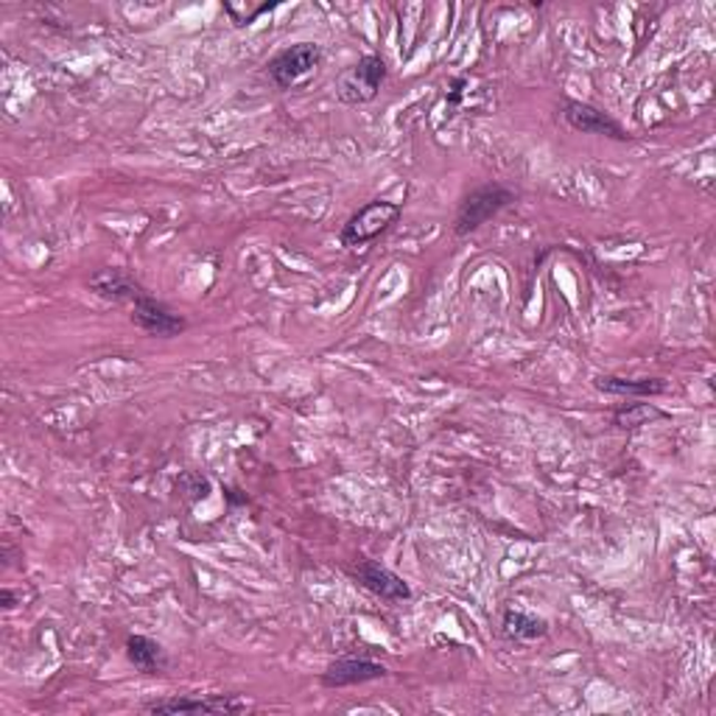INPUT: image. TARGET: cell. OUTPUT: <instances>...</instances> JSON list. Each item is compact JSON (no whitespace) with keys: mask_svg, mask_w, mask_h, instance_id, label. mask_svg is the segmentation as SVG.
<instances>
[{"mask_svg":"<svg viewBox=\"0 0 716 716\" xmlns=\"http://www.w3.org/2000/svg\"><path fill=\"white\" fill-rule=\"evenodd\" d=\"M516 202V194L510 188H504L501 183H484L479 188L470 190L462 202H459L457 218H453V233L470 235L475 229L488 224L490 218L499 216L504 207H510Z\"/></svg>","mask_w":716,"mask_h":716,"instance_id":"obj_1","label":"cell"},{"mask_svg":"<svg viewBox=\"0 0 716 716\" xmlns=\"http://www.w3.org/2000/svg\"><path fill=\"white\" fill-rule=\"evenodd\" d=\"M386 81V62L375 53L362 57L353 68L342 70L336 79V98L347 107H359V104H370L381 92Z\"/></svg>","mask_w":716,"mask_h":716,"instance_id":"obj_2","label":"cell"},{"mask_svg":"<svg viewBox=\"0 0 716 716\" xmlns=\"http://www.w3.org/2000/svg\"><path fill=\"white\" fill-rule=\"evenodd\" d=\"M403 207L401 202H390V199H375L370 205H364L362 210L353 213L350 222L342 227V244L344 247H364V244H373L375 238L386 233L392 224L401 218Z\"/></svg>","mask_w":716,"mask_h":716,"instance_id":"obj_3","label":"cell"},{"mask_svg":"<svg viewBox=\"0 0 716 716\" xmlns=\"http://www.w3.org/2000/svg\"><path fill=\"white\" fill-rule=\"evenodd\" d=\"M322 62V48L316 42H297V46H288L277 53L275 59H269L266 65V73L275 81L281 90H292L297 87L305 76L314 73Z\"/></svg>","mask_w":716,"mask_h":716,"instance_id":"obj_4","label":"cell"},{"mask_svg":"<svg viewBox=\"0 0 716 716\" xmlns=\"http://www.w3.org/2000/svg\"><path fill=\"white\" fill-rule=\"evenodd\" d=\"M562 118H566L568 127L582 135H602V138L614 140L632 138L616 118H610L608 112H602V109L594 107V104L577 101V98H566V101H562Z\"/></svg>","mask_w":716,"mask_h":716,"instance_id":"obj_5","label":"cell"},{"mask_svg":"<svg viewBox=\"0 0 716 716\" xmlns=\"http://www.w3.org/2000/svg\"><path fill=\"white\" fill-rule=\"evenodd\" d=\"M350 577L362 585V588H367L370 594L386 599V602H403V599L412 596V588H409L395 571H390V568L375 560L353 562V566H350Z\"/></svg>","mask_w":716,"mask_h":716,"instance_id":"obj_6","label":"cell"},{"mask_svg":"<svg viewBox=\"0 0 716 716\" xmlns=\"http://www.w3.org/2000/svg\"><path fill=\"white\" fill-rule=\"evenodd\" d=\"M146 714H238L247 703L235 697H168L144 705Z\"/></svg>","mask_w":716,"mask_h":716,"instance_id":"obj_7","label":"cell"},{"mask_svg":"<svg viewBox=\"0 0 716 716\" xmlns=\"http://www.w3.org/2000/svg\"><path fill=\"white\" fill-rule=\"evenodd\" d=\"M135 325L140 327V331H146L149 336H179V333L188 327V322L183 320L179 314H174L171 308H168L166 303H160V300L149 297V294H144V297L135 300Z\"/></svg>","mask_w":716,"mask_h":716,"instance_id":"obj_8","label":"cell"},{"mask_svg":"<svg viewBox=\"0 0 716 716\" xmlns=\"http://www.w3.org/2000/svg\"><path fill=\"white\" fill-rule=\"evenodd\" d=\"M386 677V666L375 664L370 658H339L322 671V686L325 688H347L362 686V683H373Z\"/></svg>","mask_w":716,"mask_h":716,"instance_id":"obj_9","label":"cell"},{"mask_svg":"<svg viewBox=\"0 0 716 716\" xmlns=\"http://www.w3.org/2000/svg\"><path fill=\"white\" fill-rule=\"evenodd\" d=\"M90 288L98 297L112 300V303H124V300H133L135 303V300L146 294L144 286L124 269H98L90 277Z\"/></svg>","mask_w":716,"mask_h":716,"instance_id":"obj_10","label":"cell"},{"mask_svg":"<svg viewBox=\"0 0 716 716\" xmlns=\"http://www.w3.org/2000/svg\"><path fill=\"white\" fill-rule=\"evenodd\" d=\"M127 658L129 664H133L138 671H144V675H160V671H166L168 666L166 649L149 636H129Z\"/></svg>","mask_w":716,"mask_h":716,"instance_id":"obj_11","label":"cell"},{"mask_svg":"<svg viewBox=\"0 0 716 716\" xmlns=\"http://www.w3.org/2000/svg\"><path fill=\"white\" fill-rule=\"evenodd\" d=\"M594 386L608 395H625V398H655L664 395L666 384L660 379H616V375H602L596 379Z\"/></svg>","mask_w":716,"mask_h":716,"instance_id":"obj_12","label":"cell"},{"mask_svg":"<svg viewBox=\"0 0 716 716\" xmlns=\"http://www.w3.org/2000/svg\"><path fill=\"white\" fill-rule=\"evenodd\" d=\"M504 632L516 641H534V638H543L549 632V625L543 619L532 614H523V610H507L504 614Z\"/></svg>","mask_w":716,"mask_h":716,"instance_id":"obj_13","label":"cell"},{"mask_svg":"<svg viewBox=\"0 0 716 716\" xmlns=\"http://www.w3.org/2000/svg\"><path fill=\"white\" fill-rule=\"evenodd\" d=\"M664 418V412H660L658 406H653V403H627V406L616 409L614 412V420L619 429H641V425H647L649 420H658Z\"/></svg>","mask_w":716,"mask_h":716,"instance_id":"obj_14","label":"cell"},{"mask_svg":"<svg viewBox=\"0 0 716 716\" xmlns=\"http://www.w3.org/2000/svg\"><path fill=\"white\" fill-rule=\"evenodd\" d=\"M0 602H3V608H14V594L9 588H3L0 590Z\"/></svg>","mask_w":716,"mask_h":716,"instance_id":"obj_15","label":"cell"}]
</instances>
